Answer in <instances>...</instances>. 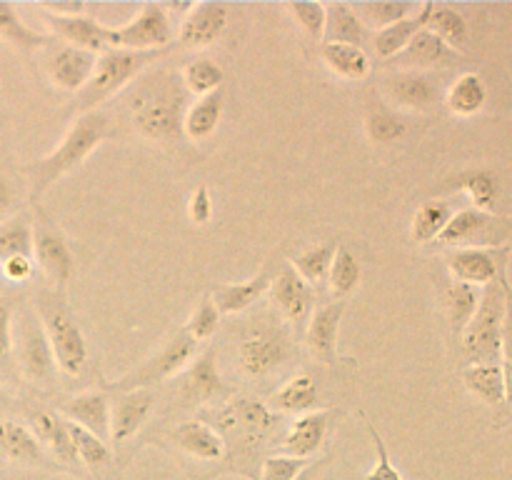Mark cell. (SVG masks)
Wrapping results in <instances>:
<instances>
[{
    "label": "cell",
    "instance_id": "10",
    "mask_svg": "<svg viewBox=\"0 0 512 480\" xmlns=\"http://www.w3.org/2000/svg\"><path fill=\"white\" fill-rule=\"evenodd\" d=\"M510 223L508 218H500L485 210L465 208L453 213L450 223L440 233L438 243L450 245V248H500L508 245Z\"/></svg>",
    "mask_w": 512,
    "mask_h": 480
},
{
    "label": "cell",
    "instance_id": "33",
    "mask_svg": "<svg viewBox=\"0 0 512 480\" xmlns=\"http://www.w3.org/2000/svg\"><path fill=\"white\" fill-rule=\"evenodd\" d=\"M320 58L343 80H365L373 70V63H370V55L365 53V48H355V45L323 43L320 45Z\"/></svg>",
    "mask_w": 512,
    "mask_h": 480
},
{
    "label": "cell",
    "instance_id": "27",
    "mask_svg": "<svg viewBox=\"0 0 512 480\" xmlns=\"http://www.w3.org/2000/svg\"><path fill=\"white\" fill-rule=\"evenodd\" d=\"M320 398L318 383H315L313 375L298 373L290 380H285L273 395H270L268 408L275 415H305L310 410H315Z\"/></svg>",
    "mask_w": 512,
    "mask_h": 480
},
{
    "label": "cell",
    "instance_id": "30",
    "mask_svg": "<svg viewBox=\"0 0 512 480\" xmlns=\"http://www.w3.org/2000/svg\"><path fill=\"white\" fill-rule=\"evenodd\" d=\"M370 40V30L360 23L353 8L345 3L325 5V33L323 43H340L365 48Z\"/></svg>",
    "mask_w": 512,
    "mask_h": 480
},
{
    "label": "cell",
    "instance_id": "5",
    "mask_svg": "<svg viewBox=\"0 0 512 480\" xmlns=\"http://www.w3.org/2000/svg\"><path fill=\"white\" fill-rule=\"evenodd\" d=\"M505 313H508V288L500 283L485 285L478 310L460 335L470 365L503 363Z\"/></svg>",
    "mask_w": 512,
    "mask_h": 480
},
{
    "label": "cell",
    "instance_id": "23",
    "mask_svg": "<svg viewBox=\"0 0 512 480\" xmlns=\"http://www.w3.org/2000/svg\"><path fill=\"white\" fill-rule=\"evenodd\" d=\"M155 395L150 388L140 390H125L113 405V415H110V438L113 443H125L133 435H138V430L143 428L148 415L153 413Z\"/></svg>",
    "mask_w": 512,
    "mask_h": 480
},
{
    "label": "cell",
    "instance_id": "49",
    "mask_svg": "<svg viewBox=\"0 0 512 480\" xmlns=\"http://www.w3.org/2000/svg\"><path fill=\"white\" fill-rule=\"evenodd\" d=\"M288 10H290V15L295 18V23L305 30V35H310L313 40L323 43V33H325V5L323 3H290Z\"/></svg>",
    "mask_w": 512,
    "mask_h": 480
},
{
    "label": "cell",
    "instance_id": "15",
    "mask_svg": "<svg viewBox=\"0 0 512 480\" xmlns=\"http://www.w3.org/2000/svg\"><path fill=\"white\" fill-rule=\"evenodd\" d=\"M460 55L443 43L438 35L430 33L428 28L420 30L390 63L400 70H413V73H438V70L453 68Z\"/></svg>",
    "mask_w": 512,
    "mask_h": 480
},
{
    "label": "cell",
    "instance_id": "55",
    "mask_svg": "<svg viewBox=\"0 0 512 480\" xmlns=\"http://www.w3.org/2000/svg\"><path fill=\"white\" fill-rule=\"evenodd\" d=\"M50 15H83L88 10V5L83 3H50L45 5Z\"/></svg>",
    "mask_w": 512,
    "mask_h": 480
},
{
    "label": "cell",
    "instance_id": "31",
    "mask_svg": "<svg viewBox=\"0 0 512 480\" xmlns=\"http://www.w3.org/2000/svg\"><path fill=\"white\" fill-rule=\"evenodd\" d=\"M463 383L468 393L483 400L485 405H500L508 400V380H505V363L495 365H468L463 370Z\"/></svg>",
    "mask_w": 512,
    "mask_h": 480
},
{
    "label": "cell",
    "instance_id": "45",
    "mask_svg": "<svg viewBox=\"0 0 512 480\" xmlns=\"http://www.w3.org/2000/svg\"><path fill=\"white\" fill-rule=\"evenodd\" d=\"M8 258H33V225L25 218L0 223V263Z\"/></svg>",
    "mask_w": 512,
    "mask_h": 480
},
{
    "label": "cell",
    "instance_id": "35",
    "mask_svg": "<svg viewBox=\"0 0 512 480\" xmlns=\"http://www.w3.org/2000/svg\"><path fill=\"white\" fill-rule=\"evenodd\" d=\"M445 100H448L450 113L460 115V118H470V115L483 110L485 100H488V88H485L483 78L478 73H463L453 80Z\"/></svg>",
    "mask_w": 512,
    "mask_h": 480
},
{
    "label": "cell",
    "instance_id": "3",
    "mask_svg": "<svg viewBox=\"0 0 512 480\" xmlns=\"http://www.w3.org/2000/svg\"><path fill=\"white\" fill-rule=\"evenodd\" d=\"M108 133L110 120L105 113L90 110V113L80 115L70 125L68 133L63 135V140H60L53 153L43 155L40 160H33V163L23 168L30 183V203H38L50 185L58 183L63 175H68L78 165H83L98 150V145L108 138Z\"/></svg>",
    "mask_w": 512,
    "mask_h": 480
},
{
    "label": "cell",
    "instance_id": "34",
    "mask_svg": "<svg viewBox=\"0 0 512 480\" xmlns=\"http://www.w3.org/2000/svg\"><path fill=\"white\" fill-rule=\"evenodd\" d=\"M33 435L38 438V443L48 445V448L53 450V455L60 460V463L70 465L78 460V455H75V445L68 433V420L60 418L58 413H35Z\"/></svg>",
    "mask_w": 512,
    "mask_h": 480
},
{
    "label": "cell",
    "instance_id": "37",
    "mask_svg": "<svg viewBox=\"0 0 512 480\" xmlns=\"http://www.w3.org/2000/svg\"><path fill=\"white\" fill-rule=\"evenodd\" d=\"M453 213H455L453 205H450L448 200H440V198L428 200V203L420 205L413 215V228H410L415 243L425 245L438 240L440 233L445 230V225H448L450 218H453Z\"/></svg>",
    "mask_w": 512,
    "mask_h": 480
},
{
    "label": "cell",
    "instance_id": "7",
    "mask_svg": "<svg viewBox=\"0 0 512 480\" xmlns=\"http://www.w3.org/2000/svg\"><path fill=\"white\" fill-rule=\"evenodd\" d=\"M195 355H198V343L180 328L163 348H158L148 360H143L138 368H133L130 373H125L123 378L115 380L110 388L120 390V393H125V390L150 388L153 383H160V380H168L173 378V375L183 373Z\"/></svg>",
    "mask_w": 512,
    "mask_h": 480
},
{
    "label": "cell",
    "instance_id": "46",
    "mask_svg": "<svg viewBox=\"0 0 512 480\" xmlns=\"http://www.w3.org/2000/svg\"><path fill=\"white\" fill-rule=\"evenodd\" d=\"M68 433L75 445V455H78V460H83L88 468H100V465H108L110 460H113L110 448L105 445V440L98 438V435L88 433V430L70 423V420H68Z\"/></svg>",
    "mask_w": 512,
    "mask_h": 480
},
{
    "label": "cell",
    "instance_id": "1",
    "mask_svg": "<svg viewBox=\"0 0 512 480\" xmlns=\"http://www.w3.org/2000/svg\"><path fill=\"white\" fill-rule=\"evenodd\" d=\"M280 415L265 403L253 398H233L215 413L208 425L223 438L225 455L223 460H233L235 473H245L250 478L258 475L255 460H260L265 443L278 428Z\"/></svg>",
    "mask_w": 512,
    "mask_h": 480
},
{
    "label": "cell",
    "instance_id": "43",
    "mask_svg": "<svg viewBox=\"0 0 512 480\" xmlns=\"http://www.w3.org/2000/svg\"><path fill=\"white\" fill-rule=\"evenodd\" d=\"M353 13L358 15L360 23L365 25L368 30L375 28V33L388 25L398 23V20L410 18V15L418 13L420 5L415 3H355L350 5Z\"/></svg>",
    "mask_w": 512,
    "mask_h": 480
},
{
    "label": "cell",
    "instance_id": "48",
    "mask_svg": "<svg viewBox=\"0 0 512 480\" xmlns=\"http://www.w3.org/2000/svg\"><path fill=\"white\" fill-rule=\"evenodd\" d=\"M365 133H368V138L373 140V143L388 145L403 138V135L408 133V128H405L403 120H400L398 115L390 113V110H373V113L365 118Z\"/></svg>",
    "mask_w": 512,
    "mask_h": 480
},
{
    "label": "cell",
    "instance_id": "8",
    "mask_svg": "<svg viewBox=\"0 0 512 480\" xmlns=\"http://www.w3.org/2000/svg\"><path fill=\"white\" fill-rule=\"evenodd\" d=\"M173 43L170 15L160 3H148L140 13L120 28H108V50H135V53H163Z\"/></svg>",
    "mask_w": 512,
    "mask_h": 480
},
{
    "label": "cell",
    "instance_id": "26",
    "mask_svg": "<svg viewBox=\"0 0 512 480\" xmlns=\"http://www.w3.org/2000/svg\"><path fill=\"white\" fill-rule=\"evenodd\" d=\"M170 440L183 450L185 455L198 460H223L225 445L223 438L215 433L213 425L205 420H185V423L175 425Z\"/></svg>",
    "mask_w": 512,
    "mask_h": 480
},
{
    "label": "cell",
    "instance_id": "9",
    "mask_svg": "<svg viewBox=\"0 0 512 480\" xmlns=\"http://www.w3.org/2000/svg\"><path fill=\"white\" fill-rule=\"evenodd\" d=\"M290 360V338L285 330L255 325L240 338L238 365L248 378H268Z\"/></svg>",
    "mask_w": 512,
    "mask_h": 480
},
{
    "label": "cell",
    "instance_id": "29",
    "mask_svg": "<svg viewBox=\"0 0 512 480\" xmlns=\"http://www.w3.org/2000/svg\"><path fill=\"white\" fill-rule=\"evenodd\" d=\"M430 8H433V3L420 5L418 13L415 15H410V18H405V20H398V23L388 25V28L378 30L375 35H370L375 55H378V58H385V60L395 58V55H398L400 50H403L405 45H408L410 40L420 33V30L428 28Z\"/></svg>",
    "mask_w": 512,
    "mask_h": 480
},
{
    "label": "cell",
    "instance_id": "19",
    "mask_svg": "<svg viewBox=\"0 0 512 480\" xmlns=\"http://www.w3.org/2000/svg\"><path fill=\"white\" fill-rule=\"evenodd\" d=\"M335 415V410H310V413L298 415L290 425L288 433L280 438L278 448L280 455H290V458L308 460L323 448L325 435H328L330 418Z\"/></svg>",
    "mask_w": 512,
    "mask_h": 480
},
{
    "label": "cell",
    "instance_id": "16",
    "mask_svg": "<svg viewBox=\"0 0 512 480\" xmlns=\"http://www.w3.org/2000/svg\"><path fill=\"white\" fill-rule=\"evenodd\" d=\"M270 295H273V305L278 308V313L283 315L288 323H293L295 328L308 323V318L313 315V285L305 283L290 263H285L283 268L275 273L273 285H270Z\"/></svg>",
    "mask_w": 512,
    "mask_h": 480
},
{
    "label": "cell",
    "instance_id": "47",
    "mask_svg": "<svg viewBox=\"0 0 512 480\" xmlns=\"http://www.w3.org/2000/svg\"><path fill=\"white\" fill-rule=\"evenodd\" d=\"M220 318H223V315H220V310L215 308V303L210 300V295H205V298H200L198 308L193 310V315H190V320L185 323L183 330L195 340V343H203V340L213 338V335L218 333Z\"/></svg>",
    "mask_w": 512,
    "mask_h": 480
},
{
    "label": "cell",
    "instance_id": "36",
    "mask_svg": "<svg viewBox=\"0 0 512 480\" xmlns=\"http://www.w3.org/2000/svg\"><path fill=\"white\" fill-rule=\"evenodd\" d=\"M0 40L13 45L20 53H33V50L50 45V35L28 28L10 3H0Z\"/></svg>",
    "mask_w": 512,
    "mask_h": 480
},
{
    "label": "cell",
    "instance_id": "24",
    "mask_svg": "<svg viewBox=\"0 0 512 480\" xmlns=\"http://www.w3.org/2000/svg\"><path fill=\"white\" fill-rule=\"evenodd\" d=\"M48 25L65 45L90 50V53H105L108 50V25L98 23L88 15H45Z\"/></svg>",
    "mask_w": 512,
    "mask_h": 480
},
{
    "label": "cell",
    "instance_id": "4",
    "mask_svg": "<svg viewBox=\"0 0 512 480\" xmlns=\"http://www.w3.org/2000/svg\"><path fill=\"white\" fill-rule=\"evenodd\" d=\"M35 315H38L50 350H53L55 368L68 378L83 373L85 363H88V343L75 320V313L63 300V293H55L53 288L40 290L35 298Z\"/></svg>",
    "mask_w": 512,
    "mask_h": 480
},
{
    "label": "cell",
    "instance_id": "57",
    "mask_svg": "<svg viewBox=\"0 0 512 480\" xmlns=\"http://www.w3.org/2000/svg\"><path fill=\"white\" fill-rule=\"evenodd\" d=\"M323 465H325V460H318V463L308 465V468H305L303 473H300L295 480H315V475H318L320 470H323Z\"/></svg>",
    "mask_w": 512,
    "mask_h": 480
},
{
    "label": "cell",
    "instance_id": "17",
    "mask_svg": "<svg viewBox=\"0 0 512 480\" xmlns=\"http://www.w3.org/2000/svg\"><path fill=\"white\" fill-rule=\"evenodd\" d=\"M345 300H333L328 305H320L313 310L308 318V328H305V343L308 350L320 360L323 365H338V335L340 323H343Z\"/></svg>",
    "mask_w": 512,
    "mask_h": 480
},
{
    "label": "cell",
    "instance_id": "38",
    "mask_svg": "<svg viewBox=\"0 0 512 480\" xmlns=\"http://www.w3.org/2000/svg\"><path fill=\"white\" fill-rule=\"evenodd\" d=\"M455 185H458V188L473 200L475 210L493 213L500 195V178L493 173V170H485V168L468 170V173L458 175Z\"/></svg>",
    "mask_w": 512,
    "mask_h": 480
},
{
    "label": "cell",
    "instance_id": "21",
    "mask_svg": "<svg viewBox=\"0 0 512 480\" xmlns=\"http://www.w3.org/2000/svg\"><path fill=\"white\" fill-rule=\"evenodd\" d=\"M95 60H98V53L73 48V45H60L48 58L50 83L68 93H80L93 75Z\"/></svg>",
    "mask_w": 512,
    "mask_h": 480
},
{
    "label": "cell",
    "instance_id": "2",
    "mask_svg": "<svg viewBox=\"0 0 512 480\" xmlns=\"http://www.w3.org/2000/svg\"><path fill=\"white\" fill-rule=\"evenodd\" d=\"M188 110V90L170 70L140 78L128 95V113L135 130L150 140L183 138V115Z\"/></svg>",
    "mask_w": 512,
    "mask_h": 480
},
{
    "label": "cell",
    "instance_id": "42",
    "mask_svg": "<svg viewBox=\"0 0 512 480\" xmlns=\"http://www.w3.org/2000/svg\"><path fill=\"white\" fill-rule=\"evenodd\" d=\"M335 250H338V240H328V243L313 245V248L303 250L290 260V268L300 275L308 285H315L328 275L330 265H333Z\"/></svg>",
    "mask_w": 512,
    "mask_h": 480
},
{
    "label": "cell",
    "instance_id": "22",
    "mask_svg": "<svg viewBox=\"0 0 512 480\" xmlns=\"http://www.w3.org/2000/svg\"><path fill=\"white\" fill-rule=\"evenodd\" d=\"M275 278L273 268H263L255 278L240 280V283H215L210 288V300L215 303V308L220 310V315H238L245 313L248 308H253L260 298L270 290Z\"/></svg>",
    "mask_w": 512,
    "mask_h": 480
},
{
    "label": "cell",
    "instance_id": "58",
    "mask_svg": "<svg viewBox=\"0 0 512 480\" xmlns=\"http://www.w3.org/2000/svg\"><path fill=\"white\" fill-rule=\"evenodd\" d=\"M0 400H3V393H0Z\"/></svg>",
    "mask_w": 512,
    "mask_h": 480
},
{
    "label": "cell",
    "instance_id": "11",
    "mask_svg": "<svg viewBox=\"0 0 512 480\" xmlns=\"http://www.w3.org/2000/svg\"><path fill=\"white\" fill-rule=\"evenodd\" d=\"M13 345L25 378L38 385L53 383L58 368H55L53 350H50L48 338H45L43 325H40L38 315L33 310H25L18 318V325L13 330Z\"/></svg>",
    "mask_w": 512,
    "mask_h": 480
},
{
    "label": "cell",
    "instance_id": "14",
    "mask_svg": "<svg viewBox=\"0 0 512 480\" xmlns=\"http://www.w3.org/2000/svg\"><path fill=\"white\" fill-rule=\"evenodd\" d=\"M230 395L228 383L218 368V353L213 348L195 355L180 378V398L185 405H208Z\"/></svg>",
    "mask_w": 512,
    "mask_h": 480
},
{
    "label": "cell",
    "instance_id": "13",
    "mask_svg": "<svg viewBox=\"0 0 512 480\" xmlns=\"http://www.w3.org/2000/svg\"><path fill=\"white\" fill-rule=\"evenodd\" d=\"M508 258L510 243L500 245V248H455L450 250L445 263L458 283H468L473 288L500 283L508 288V280H505Z\"/></svg>",
    "mask_w": 512,
    "mask_h": 480
},
{
    "label": "cell",
    "instance_id": "56",
    "mask_svg": "<svg viewBox=\"0 0 512 480\" xmlns=\"http://www.w3.org/2000/svg\"><path fill=\"white\" fill-rule=\"evenodd\" d=\"M10 208H13V188L5 175H0V215L8 213Z\"/></svg>",
    "mask_w": 512,
    "mask_h": 480
},
{
    "label": "cell",
    "instance_id": "6",
    "mask_svg": "<svg viewBox=\"0 0 512 480\" xmlns=\"http://www.w3.org/2000/svg\"><path fill=\"white\" fill-rule=\"evenodd\" d=\"M158 50L153 53H135V50H105L95 60V68L90 80L80 93H75L73 110L75 113H90L100 103L118 95L125 85L140 78L145 68L158 58Z\"/></svg>",
    "mask_w": 512,
    "mask_h": 480
},
{
    "label": "cell",
    "instance_id": "20",
    "mask_svg": "<svg viewBox=\"0 0 512 480\" xmlns=\"http://www.w3.org/2000/svg\"><path fill=\"white\" fill-rule=\"evenodd\" d=\"M385 90L395 105L408 110H430L440 100V80L435 73L398 70L385 78Z\"/></svg>",
    "mask_w": 512,
    "mask_h": 480
},
{
    "label": "cell",
    "instance_id": "41",
    "mask_svg": "<svg viewBox=\"0 0 512 480\" xmlns=\"http://www.w3.org/2000/svg\"><path fill=\"white\" fill-rule=\"evenodd\" d=\"M480 303V290L473 288L468 283H453L448 285L445 290V308H448V320H450V328H453V335H463L465 325L470 323V318L475 315Z\"/></svg>",
    "mask_w": 512,
    "mask_h": 480
},
{
    "label": "cell",
    "instance_id": "40",
    "mask_svg": "<svg viewBox=\"0 0 512 480\" xmlns=\"http://www.w3.org/2000/svg\"><path fill=\"white\" fill-rule=\"evenodd\" d=\"M360 280H363V268H360L355 253L350 248H345V245H338L333 265L328 270L330 293L338 300H345L348 295H353L358 290Z\"/></svg>",
    "mask_w": 512,
    "mask_h": 480
},
{
    "label": "cell",
    "instance_id": "32",
    "mask_svg": "<svg viewBox=\"0 0 512 480\" xmlns=\"http://www.w3.org/2000/svg\"><path fill=\"white\" fill-rule=\"evenodd\" d=\"M0 453L15 463L45 465L43 445L25 425L0 418Z\"/></svg>",
    "mask_w": 512,
    "mask_h": 480
},
{
    "label": "cell",
    "instance_id": "54",
    "mask_svg": "<svg viewBox=\"0 0 512 480\" xmlns=\"http://www.w3.org/2000/svg\"><path fill=\"white\" fill-rule=\"evenodd\" d=\"M0 273L13 283H25L33 275V258H8L0 263Z\"/></svg>",
    "mask_w": 512,
    "mask_h": 480
},
{
    "label": "cell",
    "instance_id": "28",
    "mask_svg": "<svg viewBox=\"0 0 512 480\" xmlns=\"http://www.w3.org/2000/svg\"><path fill=\"white\" fill-rule=\"evenodd\" d=\"M225 110V93L223 88L215 90V93L203 95V98L195 100L193 105H188L183 115V135L193 143H203L210 135L218 130L220 120H223Z\"/></svg>",
    "mask_w": 512,
    "mask_h": 480
},
{
    "label": "cell",
    "instance_id": "39",
    "mask_svg": "<svg viewBox=\"0 0 512 480\" xmlns=\"http://www.w3.org/2000/svg\"><path fill=\"white\" fill-rule=\"evenodd\" d=\"M428 30L433 35H438L455 53L463 50L465 43H468V23H465L463 13L458 8H453V5H433L430 8Z\"/></svg>",
    "mask_w": 512,
    "mask_h": 480
},
{
    "label": "cell",
    "instance_id": "52",
    "mask_svg": "<svg viewBox=\"0 0 512 480\" xmlns=\"http://www.w3.org/2000/svg\"><path fill=\"white\" fill-rule=\"evenodd\" d=\"M188 218L190 223L195 225H205L210 218H213V198H210L208 185H200V188L190 195Z\"/></svg>",
    "mask_w": 512,
    "mask_h": 480
},
{
    "label": "cell",
    "instance_id": "25",
    "mask_svg": "<svg viewBox=\"0 0 512 480\" xmlns=\"http://www.w3.org/2000/svg\"><path fill=\"white\" fill-rule=\"evenodd\" d=\"M60 410H63L65 420L98 435L100 440L110 438V400L105 393H98V390L80 393L60 405Z\"/></svg>",
    "mask_w": 512,
    "mask_h": 480
},
{
    "label": "cell",
    "instance_id": "12",
    "mask_svg": "<svg viewBox=\"0 0 512 480\" xmlns=\"http://www.w3.org/2000/svg\"><path fill=\"white\" fill-rule=\"evenodd\" d=\"M33 253L35 260H38L40 270L48 275V280L53 283L55 293H63L68 280L73 278V250H70L68 240L60 233L58 225L38 210L33 223Z\"/></svg>",
    "mask_w": 512,
    "mask_h": 480
},
{
    "label": "cell",
    "instance_id": "50",
    "mask_svg": "<svg viewBox=\"0 0 512 480\" xmlns=\"http://www.w3.org/2000/svg\"><path fill=\"white\" fill-rule=\"evenodd\" d=\"M310 465V460L290 458V455H268V458L260 463V480H295L305 468Z\"/></svg>",
    "mask_w": 512,
    "mask_h": 480
},
{
    "label": "cell",
    "instance_id": "51",
    "mask_svg": "<svg viewBox=\"0 0 512 480\" xmlns=\"http://www.w3.org/2000/svg\"><path fill=\"white\" fill-rule=\"evenodd\" d=\"M368 433H370V440H373V448H375V468L370 470L368 478L365 480H405L403 473H400V470L395 468L393 460H390L388 445H385V440L380 438L378 430L373 428V423H368Z\"/></svg>",
    "mask_w": 512,
    "mask_h": 480
},
{
    "label": "cell",
    "instance_id": "44",
    "mask_svg": "<svg viewBox=\"0 0 512 480\" xmlns=\"http://www.w3.org/2000/svg\"><path fill=\"white\" fill-rule=\"evenodd\" d=\"M180 80H183V88L188 90V95H198V98H203V95H210L215 93V90L223 88L225 73L215 60L198 58L193 60V63L185 65Z\"/></svg>",
    "mask_w": 512,
    "mask_h": 480
},
{
    "label": "cell",
    "instance_id": "53",
    "mask_svg": "<svg viewBox=\"0 0 512 480\" xmlns=\"http://www.w3.org/2000/svg\"><path fill=\"white\" fill-rule=\"evenodd\" d=\"M13 355V310L0 298V365H5Z\"/></svg>",
    "mask_w": 512,
    "mask_h": 480
},
{
    "label": "cell",
    "instance_id": "18",
    "mask_svg": "<svg viewBox=\"0 0 512 480\" xmlns=\"http://www.w3.org/2000/svg\"><path fill=\"white\" fill-rule=\"evenodd\" d=\"M230 20V8L223 3H195L180 20L178 40L183 48H205L213 45L225 33Z\"/></svg>",
    "mask_w": 512,
    "mask_h": 480
}]
</instances>
